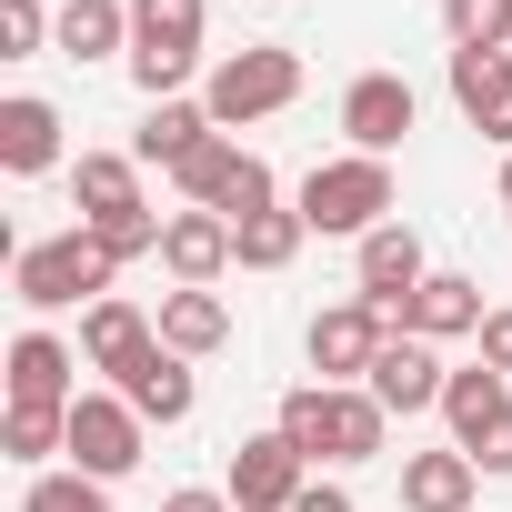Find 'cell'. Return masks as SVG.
Returning <instances> with one entry per match:
<instances>
[{
	"label": "cell",
	"mask_w": 512,
	"mask_h": 512,
	"mask_svg": "<svg viewBox=\"0 0 512 512\" xmlns=\"http://www.w3.org/2000/svg\"><path fill=\"white\" fill-rule=\"evenodd\" d=\"M111 282H121V262L91 241V231H61V241H31L21 262H11V292L31 302V312H91V302H111Z\"/></svg>",
	"instance_id": "1"
},
{
	"label": "cell",
	"mask_w": 512,
	"mask_h": 512,
	"mask_svg": "<svg viewBox=\"0 0 512 512\" xmlns=\"http://www.w3.org/2000/svg\"><path fill=\"white\" fill-rule=\"evenodd\" d=\"M312 231H342V241H372L382 221H392V161H372V151H342V161H322L312 181H302V201H292Z\"/></svg>",
	"instance_id": "2"
},
{
	"label": "cell",
	"mask_w": 512,
	"mask_h": 512,
	"mask_svg": "<svg viewBox=\"0 0 512 512\" xmlns=\"http://www.w3.org/2000/svg\"><path fill=\"white\" fill-rule=\"evenodd\" d=\"M292 101H302V51H282V41L231 51V61L211 71V91H201V111H211L221 131H251V121H272V111H292Z\"/></svg>",
	"instance_id": "3"
},
{
	"label": "cell",
	"mask_w": 512,
	"mask_h": 512,
	"mask_svg": "<svg viewBox=\"0 0 512 512\" xmlns=\"http://www.w3.org/2000/svg\"><path fill=\"white\" fill-rule=\"evenodd\" d=\"M181 211H221V221H251V211H272V161L262 151H241L231 131H211L181 171Z\"/></svg>",
	"instance_id": "4"
},
{
	"label": "cell",
	"mask_w": 512,
	"mask_h": 512,
	"mask_svg": "<svg viewBox=\"0 0 512 512\" xmlns=\"http://www.w3.org/2000/svg\"><path fill=\"white\" fill-rule=\"evenodd\" d=\"M201 61V0H131V81L151 101H181Z\"/></svg>",
	"instance_id": "5"
},
{
	"label": "cell",
	"mask_w": 512,
	"mask_h": 512,
	"mask_svg": "<svg viewBox=\"0 0 512 512\" xmlns=\"http://www.w3.org/2000/svg\"><path fill=\"white\" fill-rule=\"evenodd\" d=\"M382 342H392V312H372V302H332V312H312V332H302V352H312V372H322L332 392L372 382Z\"/></svg>",
	"instance_id": "6"
},
{
	"label": "cell",
	"mask_w": 512,
	"mask_h": 512,
	"mask_svg": "<svg viewBox=\"0 0 512 512\" xmlns=\"http://www.w3.org/2000/svg\"><path fill=\"white\" fill-rule=\"evenodd\" d=\"M141 412L121 402V392H81L71 402V472H91V482H121V472H141Z\"/></svg>",
	"instance_id": "7"
},
{
	"label": "cell",
	"mask_w": 512,
	"mask_h": 512,
	"mask_svg": "<svg viewBox=\"0 0 512 512\" xmlns=\"http://www.w3.org/2000/svg\"><path fill=\"white\" fill-rule=\"evenodd\" d=\"M432 282V262H422V231L412 221H382L362 251H352V302H372V312H392L402 322V302Z\"/></svg>",
	"instance_id": "8"
},
{
	"label": "cell",
	"mask_w": 512,
	"mask_h": 512,
	"mask_svg": "<svg viewBox=\"0 0 512 512\" xmlns=\"http://www.w3.org/2000/svg\"><path fill=\"white\" fill-rule=\"evenodd\" d=\"M302 482H312V462H302L282 432H251V442L231 452V482H221V492H231V512H292Z\"/></svg>",
	"instance_id": "9"
},
{
	"label": "cell",
	"mask_w": 512,
	"mask_h": 512,
	"mask_svg": "<svg viewBox=\"0 0 512 512\" xmlns=\"http://www.w3.org/2000/svg\"><path fill=\"white\" fill-rule=\"evenodd\" d=\"M412 121H422V101H412L402 71H362V81L342 91V131H352V151H372V161H392Z\"/></svg>",
	"instance_id": "10"
},
{
	"label": "cell",
	"mask_w": 512,
	"mask_h": 512,
	"mask_svg": "<svg viewBox=\"0 0 512 512\" xmlns=\"http://www.w3.org/2000/svg\"><path fill=\"white\" fill-rule=\"evenodd\" d=\"M442 382H452V372H442V352H432V342H412V332H392L362 392H372L392 422H412V412H442Z\"/></svg>",
	"instance_id": "11"
},
{
	"label": "cell",
	"mask_w": 512,
	"mask_h": 512,
	"mask_svg": "<svg viewBox=\"0 0 512 512\" xmlns=\"http://www.w3.org/2000/svg\"><path fill=\"white\" fill-rule=\"evenodd\" d=\"M161 272H171V292H211L231 272V221L221 211H171L161 221Z\"/></svg>",
	"instance_id": "12"
},
{
	"label": "cell",
	"mask_w": 512,
	"mask_h": 512,
	"mask_svg": "<svg viewBox=\"0 0 512 512\" xmlns=\"http://www.w3.org/2000/svg\"><path fill=\"white\" fill-rule=\"evenodd\" d=\"M151 352H161V322H141V302H121V292H111V302H91V312H81V362H91V372H111V382H121V372H141Z\"/></svg>",
	"instance_id": "13"
},
{
	"label": "cell",
	"mask_w": 512,
	"mask_h": 512,
	"mask_svg": "<svg viewBox=\"0 0 512 512\" xmlns=\"http://www.w3.org/2000/svg\"><path fill=\"white\" fill-rule=\"evenodd\" d=\"M71 372H91V362H81L61 332H21V342H11V402L71 412V402H81V382H71Z\"/></svg>",
	"instance_id": "14"
},
{
	"label": "cell",
	"mask_w": 512,
	"mask_h": 512,
	"mask_svg": "<svg viewBox=\"0 0 512 512\" xmlns=\"http://www.w3.org/2000/svg\"><path fill=\"white\" fill-rule=\"evenodd\" d=\"M452 101L482 141L512 151V51H452Z\"/></svg>",
	"instance_id": "15"
},
{
	"label": "cell",
	"mask_w": 512,
	"mask_h": 512,
	"mask_svg": "<svg viewBox=\"0 0 512 512\" xmlns=\"http://www.w3.org/2000/svg\"><path fill=\"white\" fill-rule=\"evenodd\" d=\"M61 161V111L41 101V91H11V101H0V171H11V181H41Z\"/></svg>",
	"instance_id": "16"
},
{
	"label": "cell",
	"mask_w": 512,
	"mask_h": 512,
	"mask_svg": "<svg viewBox=\"0 0 512 512\" xmlns=\"http://www.w3.org/2000/svg\"><path fill=\"white\" fill-rule=\"evenodd\" d=\"M472 482H482V462H472L462 442L402 452V512H472Z\"/></svg>",
	"instance_id": "17"
},
{
	"label": "cell",
	"mask_w": 512,
	"mask_h": 512,
	"mask_svg": "<svg viewBox=\"0 0 512 512\" xmlns=\"http://www.w3.org/2000/svg\"><path fill=\"white\" fill-rule=\"evenodd\" d=\"M402 332H412V342H452V332H482V282H462V272H432V282L402 302Z\"/></svg>",
	"instance_id": "18"
},
{
	"label": "cell",
	"mask_w": 512,
	"mask_h": 512,
	"mask_svg": "<svg viewBox=\"0 0 512 512\" xmlns=\"http://www.w3.org/2000/svg\"><path fill=\"white\" fill-rule=\"evenodd\" d=\"M71 201H81V221L151 211V201H141V161H131V151H81V171H71Z\"/></svg>",
	"instance_id": "19"
},
{
	"label": "cell",
	"mask_w": 512,
	"mask_h": 512,
	"mask_svg": "<svg viewBox=\"0 0 512 512\" xmlns=\"http://www.w3.org/2000/svg\"><path fill=\"white\" fill-rule=\"evenodd\" d=\"M502 412H512V372L472 362V372H452V382H442V422H452V442H462V452H472Z\"/></svg>",
	"instance_id": "20"
},
{
	"label": "cell",
	"mask_w": 512,
	"mask_h": 512,
	"mask_svg": "<svg viewBox=\"0 0 512 512\" xmlns=\"http://www.w3.org/2000/svg\"><path fill=\"white\" fill-rule=\"evenodd\" d=\"M211 131H221V121H211L201 101H151V121L131 131V161H161V171H181V161H191Z\"/></svg>",
	"instance_id": "21"
},
{
	"label": "cell",
	"mask_w": 512,
	"mask_h": 512,
	"mask_svg": "<svg viewBox=\"0 0 512 512\" xmlns=\"http://www.w3.org/2000/svg\"><path fill=\"white\" fill-rule=\"evenodd\" d=\"M111 392H121L141 422H161V432H171V422H191V362H181V352H151V362H141V372H121Z\"/></svg>",
	"instance_id": "22"
},
{
	"label": "cell",
	"mask_w": 512,
	"mask_h": 512,
	"mask_svg": "<svg viewBox=\"0 0 512 512\" xmlns=\"http://www.w3.org/2000/svg\"><path fill=\"white\" fill-rule=\"evenodd\" d=\"M61 51L71 61H131V0H61Z\"/></svg>",
	"instance_id": "23"
},
{
	"label": "cell",
	"mask_w": 512,
	"mask_h": 512,
	"mask_svg": "<svg viewBox=\"0 0 512 512\" xmlns=\"http://www.w3.org/2000/svg\"><path fill=\"white\" fill-rule=\"evenodd\" d=\"M221 342H231V312H221V292H161V352L201 362V352H221Z\"/></svg>",
	"instance_id": "24"
},
{
	"label": "cell",
	"mask_w": 512,
	"mask_h": 512,
	"mask_svg": "<svg viewBox=\"0 0 512 512\" xmlns=\"http://www.w3.org/2000/svg\"><path fill=\"white\" fill-rule=\"evenodd\" d=\"M272 432H282V442H292L302 462H332V432H342V392H332V382H292V392H282V422H272Z\"/></svg>",
	"instance_id": "25"
},
{
	"label": "cell",
	"mask_w": 512,
	"mask_h": 512,
	"mask_svg": "<svg viewBox=\"0 0 512 512\" xmlns=\"http://www.w3.org/2000/svg\"><path fill=\"white\" fill-rule=\"evenodd\" d=\"M302 231H312V221L272 201V211H251V221H231V262H241V272H282L292 251H302Z\"/></svg>",
	"instance_id": "26"
},
{
	"label": "cell",
	"mask_w": 512,
	"mask_h": 512,
	"mask_svg": "<svg viewBox=\"0 0 512 512\" xmlns=\"http://www.w3.org/2000/svg\"><path fill=\"white\" fill-rule=\"evenodd\" d=\"M0 452H11V462H51V452H71V412L11 402V412H0Z\"/></svg>",
	"instance_id": "27"
},
{
	"label": "cell",
	"mask_w": 512,
	"mask_h": 512,
	"mask_svg": "<svg viewBox=\"0 0 512 512\" xmlns=\"http://www.w3.org/2000/svg\"><path fill=\"white\" fill-rule=\"evenodd\" d=\"M452 51H512V0H442Z\"/></svg>",
	"instance_id": "28"
},
{
	"label": "cell",
	"mask_w": 512,
	"mask_h": 512,
	"mask_svg": "<svg viewBox=\"0 0 512 512\" xmlns=\"http://www.w3.org/2000/svg\"><path fill=\"white\" fill-rule=\"evenodd\" d=\"M382 442H392V412H382V402L352 382V392H342V432H332V462H372Z\"/></svg>",
	"instance_id": "29"
},
{
	"label": "cell",
	"mask_w": 512,
	"mask_h": 512,
	"mask_svg": "<svg viewBox=\"0 0 512 512\" xmlns=\"http://www.w3.org/2000/svg\"><path fill=\"white\" fill-rule=\"evenodd\" d=\"M21 512H111V482H91V472H41V482L21 492Z\"/></svg>",
	"instance_id": "30"
},
{
	"label": "cell",
	"mask_w": 512,
	"mask_h": 512,
	"mask_svg": "<svg viewBox=\"0 0 512 512\" xmlns=\"http://www.w3.org/2000/svg\"><path fill=\"white\" fill-rule=\"evenodd\" d=\"M41 41H61V21L41 11V0H0V61H31Z\"/></svg>",
	"instance_id": "31"
},
{
	"label": "cell",
	"mask_w": 512,
	"mask_h": 512,
	"mask_svg": "<svg viewBox=\"0 0 512 512\" xmlns=\"http://www.w3.org/2000/svg\"><path fill=\"white\" fill-rule=\"evenodd\" d=\"M111 262H141V251H161V211H121V221H81Z\"/></svg>",
	"instance_id": "32"
},
{
	"label": "cell",
	"mask_w": 512,
	"mask_h": 512,
	"mask_svg": "<svg viewBox=\"0 0 512 512\" xmlns=\"http://www.w3.org/2000/svg\"><path fill=\"white\" fill-rule=\"evenodd\" d=\"M472 462H482V472H512V412H502V422L472 442Z\"/></svg>",
	"instance_id": "33"
},
{
	"label": "cell",
	"mask_w": 512,
	"mask_h": 512,
	"mask_svg": "<svg viewBox=\"0 0 512 512\" xmlns=\"http://www.w3.org/2000/svg\"><path fill=\"white\" fill-rule=\"evenodd\" d=\"M482 362L512 372V312H482Z\"/></svg>",
	"instance_id": "34"
},
{
	"label": "cell",
	"mask_w": 512,
	"mask_h": 512,
	"mask_svg": "<svg viewBox=\"0 0 512 512\" xmlns=\"http://www.w3.org/2000/svg\"><path fill=\"white\" fill-rule=\"evenodd\" d=\"M292 512H352V492H342V482H322V472H312V482H302V502H292Z\"/></svg>",
	"instance_id": "35"
},
{
	"label": "cell",
	"mask_w": 512,
	"mask_h": 512,
	"mask_svg": "<svg viewBox=\"0 0 512 512\" xmlns=\"http://www.w3.org/2000/svg\"><path fill=\"white\" fill-rule=\"evenodd\" d=\"M161 512H231V492H201V482H191V492H171Z\"/></svg>",
	"instance_id": "36"
},
{
	"label": "cell",
	"mask_w": 512,
	"mask_h": 512,
	"mask_svg": "<svg viewBox=\"0 0 512 512\" xmlns=\"http://www.w3.org/2000/svg\"><path fill=\"white\" fill-rule=\"evenodd\" d=\"M502 211H512V161H502Z\"/></svg>",
	"instance_id": "37"
}]
</instances>
